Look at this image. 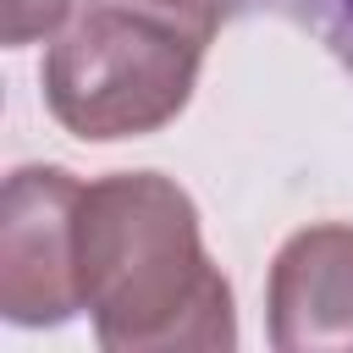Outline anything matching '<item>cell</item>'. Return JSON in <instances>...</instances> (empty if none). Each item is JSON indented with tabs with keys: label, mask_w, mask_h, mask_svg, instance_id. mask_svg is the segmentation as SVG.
Returning a JSON list of instances; mask_svg holds the SVG:
<instances>
[{
	"label": "cell",
	"mask_w": 353,
	"mask_h": 353,
	"mask_svg": "<svg viewBox=\"0 0 353 353\" xmlns=\"http://www.w3.org/2000/svg\"><path fill=\"white\" fill-rule=\"evenodd\" d=\"M77 298L105 347H226L232 292L210 270L193 204L154 171L77 193Z\"/></svg>",
	"instance_id": "cell-1"
},
{
	"label": "cell",
	"mask_w": 353,
	"mask_h": 353,
	"mask_svg": "<svg viewBox=\"0 0 353 353\" xmlns=\"http://www.w3.org/2000/svg\"><path fill=\"white\" fill-rule=\"evenodd\" d=\"M226 0H83L44 61V99L77 138L154 132L188 105Z\"/></svg>",
	"instance_id": "cell-2"
},
{
	"label": "cell",
	"mask_w": 353,
	"mask_h": 353,
	"mask_svg": "<svg viewBox=\"0 0 353 353\" xmlns=\"http://www.w3.org/2000/svg\"><path fill=\"white\" fill-rule=\"evenodd\" d=\"M77 193L66 171H17L6 182V221H0V309L22 325L66 320L77 298Z\"/></svg>",
	"instance_id": "cell-3"
},
{
	"label": "cell",
	"mask_w": 353,
	"mask_h": 353,
	"mask_svg": "<svg viewBox=\"0 0 353 353\" xmlns=\"http://www.w3.org/2000/svg\"><path fill=\"white\" fill-rule=\"evenodd\" d=\"M270 309L281 347L353 342V232L314 226L292 237L270 276Z\"/></svg>",
	"instance_id": "cell-4"
},
{
	"label": "cell",
	"mask_w": 353,
	"mask_h": 353,
	"mask_svg": "<svg viewBox=\"0 0 353 353\" xmlns=\"http://www.w3.org/2000/svg\"><path fill=\"white\" fill-rule=\"evenodd\" d=\"M270 6H281L287 17H298L303 28H314L347 61V72H353V0H270Z\"/></svg>",
	"instance_id": "cell-5"
},
{
	"label": "cell",
	"mask_w": 353,
	"mask_h": 353,
	"mask_svg": "<svg viewBox=\"0 0 353 353\" xmlns=\"http://www.w3.org/2000/svg\"><path fill=\"white\" fill-rule=\"evenodd\" d=\"M66 17V0H6V44H28Z\"/></svg>",
	"instance_id": "cell-6"
}]
</instances>
